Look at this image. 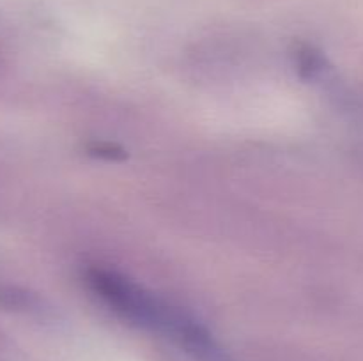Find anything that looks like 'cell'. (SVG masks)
I'll use <instances>...</instances> for the list:
<instances>
[{
    "instance_id": "obj_1",
    "label": "cell",
    "mask_w": 363,
    "mask_h": 361,
    "mask_svg": "<svg viewBox=\"0 0 363 361\" xmlns=\"http://www.w3.org/2000/svg\"><path fill=\"white\" fill-rule=\"evenodd\" d=\"M85 278H87L89 287L124 319L145 326V328L170 333L177 342L183 336L184 329L194 321L183 311L156 299L155 296L140 289L137 283L124 278L116 271L94 268L89 269Z\"/></svg>"
},
{
    "instance_id": "obj_2",
    "label": "cell",
    "mask_w": 363,
    "mask_h": 361,
    "mask_svg": "<svg viewBox=\"0 0 363 361\" xmlns=\"http://www.w3.org/2000/svg\"><path fill=\"white\" fill-rule=\"evenodd\" d=\"M296 69L300 73L301 78L308 80V78H314L325 69V57L321 55V52L314 50L312 46L303 45L296 50Z\"/></svg>"
},
{
    "instance_id": "obj_3",
    "label": "cell",
    "mask_w": 363,
    "mask_h": 361,
    "mask_svg": "<svg viewBox=\"0 0 363 361\" xmlns=\"http://www.w3.org/2000/svg\"><path fill=\"white\" fill-rule=\"evenodd\" d=\"M91 152L94 156H99V158H105V159H123L124 156H126V152H124L123 149L117 147V145L113 144H106V142L92 145Z\"/></svg>"
}]
</instances>
